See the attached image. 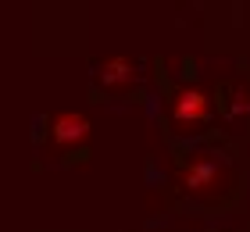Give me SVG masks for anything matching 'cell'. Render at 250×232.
I'll use <instances>...</instances> for the list:
<instances>
[{
  "label": "cell",
  "instance_id": "1",
  "mask_svg": "<svg viewBox=\"0 0 250 232\" xmlns=\"http://www.w3.org/2000/svg\"><path fill=\"white\" fill-rule=\"evenodd\" d=\"M222 182H225V168H222V161L211 157V154H193L189 161L179 165V186L193 196L218 193Z\"/></svg>",
  "mask_w": 250,
  "mask_h": 232
},
{
  "label": "cell",
  "instance_id": "2",
  "mask_svg": "<svg viewBox=\"0 0 250 232\" xmlns=\"http://www.w3.org/2000/svg\"><path fill=\"white\" fill-rule=\"evenodd\" d=\"M211 118V97L208 89L200 86H183L172 97V122L183 125V129H193V125L208 122Z\"/></svg>",
  "mask_w": 250,
  "mask_h": 232
},
{
  "label": "cell",
  "instance_id": "3",
  "mask_svg": "<svg viewBox=\"0 0 250 232\" xmlns=\"http://www.w3.org/2000/svg\"><path fill=\"white\" fill-rule=\"evenodd\" d=\"M50 132H54V139H58L61 147H75V143H83L89 136V122H86V114L64 111V114H54Z\"/></svg>",
  "mask_w": 250,
  "mask_h": 232
},
{
  "label": "cell",
  "instance_id": "4",
  "mask_svg": "<svg viewBox=\"0 0 250 232\" xmlns=\"http://www.w3.org/2000/svg\"><path fill=\"white\" fill-rule=\"evenodd\" d=\"M132 75H136V68H132L129 57H122V54L100 61V83H104V86H129Z\"/></svg>",
  "mask_w": 250,
  "mask_h": 232
}]
</instances>
